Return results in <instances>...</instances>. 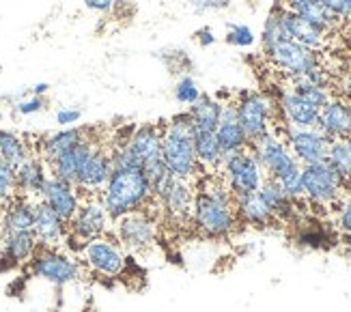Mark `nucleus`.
<instances>
[{
    "label": "nucleus",
    "instance_id": "4468645a",
    "mask_svg": "<svg viewBox=\"0 0 351 312\" xmlns=\"http://www.w3.org/2000/svg\"><path fill=\"white\" fill-rule=\"evenodd\" d=\"M41 198H43L41 202H45V205H48L65 224L71 222V217L82 205L78 192H75V185H71L63 179H56V177H50L45 181Z\"/></svg>",
    "mask_w": 351,
    "mask_h": 312
},
{
    "label": "nucleus",
    "instance_id": "c03bdc74",
    "mask_svg": "<svg viewBox=\"0 0 351 312\" xmlns=\"http://www.w3.org/2000/svg\"><path fill=\"white\" fill-rule=\"evenodd\" d=\"M28 95H30V88L22 86V88L13 91V93H5V95H0V99H3V101H9L11 106H15V104H18V101L26 99Z\"/></svg>",
    "mask_w": 351,
    "mask_h": 312
},
{
    "label": "nucleus",
    "instance_id": "aec40b11",
    "mask_svg": "<svg viewBox=\"0 0 351 312\" xmlns=\"http://www.w3.org/2000/svg\"><path fill=\"white\" fill-rule=\"evenodd\" d=\"M216 138L218 145L222 149V155H233L239 153L243 149H248V138L243 134L241 125L237 121V110L235 104H222V115H220V123L216 128Z\"/></svg>",
    "mask_w": 351,
    "mask_h": 312
},
{
    "label": "nucleus",
    "instance_id": "c9c22d12",
    "mask_svg": "<svg viewBox=\"0 0 351 312\" xmlns=\"http://www.w3.org/2000/svg\"><path fill=\"white\" fill-rule=\"evenodd\" d=\"M224 39L228 45H235V48H250L256 41V35L248 24H228Z\"/></svg>",
    "mask_w": 351,
    "mask_h": 312
},
{
    "label": "nucleus",
    "instance_id": "9b49d317",
    "mask_svg": "<svg viewBox=\"0 0 351 312\" xmlns=\"http://www.w3.org/2000/svg\"><path fill=\"white\" fill-rule=\"evenodd\" d=\"M117 239L134 254L149 252L158 239L156 222L141 211L130 213L125 217H121V220H117Z\"/></svg>",
    "mask_w": 351,
    "mask_h": 312
},
{
    "label": "nucleus",
    "instance_id": "3c124183",
    "mask_svg": "<svg viewBox=\"0 0 351 312\" xmlns=\"http://www.w3.org/2000/svg\"><path fill=\"white\" fill-rule=\"evenodd\" d=\"M0 222H3V207H0Z\"/></svg>",
    "mask_w": 351,
    "mask_h": 312
},
{
    "label": "nucleus",
    "instance_id": "09e8293b",
    "mask_svg": "<svg viewBox=\"0 0 351 312\" xmlns=\"http://www.w3.org/2000/svg\"><path fill=\"white\" fill-rule=\"evenodd\" d=\"M345 187H347V190L351 192V175H349V177L345 179Z\"/></svg>",
    "mask_w": 351,
    "mask_h": 312
},
{
    "label": "nucleus",
    "instance_id": "f03ea898",
    "mask_svg": "<svg viewBox=\"0 0 351 312\" xmlns=\"http://www.w3.org/2000/svg\"><path fill=\"white\" fill-rule=\"evenodd\" d=\"M151 198V183L143 168H112L99 202L110 220H121L130 213H138Z\"/></svg>",
    "mask_w": 351,
    "mask_h": 312
},
{
    "label": "nucleus",
    "instance_id": "58836bf2",
    "mask_svg": "<svg viewBox=\"0 0 351 312\" xmlns=\"http://www.w3.org/2000/svg\"><path fill=\"white\" fill-rule=\"evenodd\" d=\"M43 108H45V97L28 95L26 99H22L13 106V112L20 115V117H33V115H39Z\"/></svg>",
    "mask_w": 351,
    "mask_h": 312
},
{
    "label": "nucleus",
    "instance_id": "e433bc0d",
    "mask_svg": "<svg viewBox=\"0 0 351 312\" xmlns=\"http://www.w3.org/2000/svg\"><path fill=\"white\" fill-rule=\"evenodd\" d=\"M330 241V237L326 235V230L324 228H319V226H304L300 230V235H298V243L302 248H313V250H319V248H326Z\"/></svg>",
    "mask_w": 351,
    "mask_h": 312
},
{
    "label": "nucleus",
    "instance_id": "473e14b6",
    "mask_svg": "<svg viewBox=\"0 0 351 312\" xmlns=\"http://www.w3.org/2000/svg\"><path fill=\"white\" fill-rule=\"evenodd\" d=\"M326 162L345 181L351 175V140H332Z\"/></svg>",
    "mask_w": 351,
    "mask_h": 312
},
{
    "label": "nucleus",
    "instance_id": "f8f14e48",
    "mask_svg": "<svg viewBox=\"0 0 351 312\" xmlns=\"http://www.w3.org/2000/svg\"><path fill=\"white\" fill-rule=\"evenodd\" d=\"M332 140L326 138L317 128L300 130V128H287V147L293 153L300 166H308L317 162H326L328 147Z\"/></svg>",
    "mask_w": 351,
    "mask_h": 312
},
{
    "label": "nucleus",
    "instance_id": "39448f33",
    "mask_svg": "<svg viewBox=\"0 0 351 312\" xmlns=\"http://www.w3.org/2000/svg\"><path fill=\"white\" fill-rule=\"evenodd\" d=\"M222 170H224L226 187L231 190L233 196L254 194L265 181V173L261 164H258L256 155L248 149L226 155L222 160Z\"/></svg>",
    "mask_w": 351,
    "mask_h": 312
},
{
    "label": "nucleus",
    "instance_id": "72a5a7b5",
    "mask_svg": "<svg viewBox=\"0 0 351 312\" xmlns=\"http://www.w3.org/2000/svg\"><path fill=\"white\" fill-rule=\"evenodd\" d=\"M291 91L295 93V95H300L304 101H308L311 106H315L317 110H322V108L328 106V101H330L328 88L311 82L308 77H293V88Z\"/></svg>",
    "mask_w": 351,
    "mask_h": 312
},
{
    "label": "nucleus",
    "instance_id": "b1692460",
    "mask_svg": "<svg viewBox=\"0 0 351 312\" xmlns=\"http://www.w3.org/2000/svg\"><path fill=\"white\" fill-rule=\"evenodd\" d=\"M35 226V205L26 196L13 198L7 202L3 209V222H0V230L3 235L7 232H28Z\"/></svg>",
    "mask_w": 351,
    "mask_h": 312
},
{
    "label": "nucleus",
    "instance_id": "7c9ffc66",
    "mask_svg": "<svg viewBox=\"0 0 351 312\" xmlns=\"http://www.w3.org/2000/svg\"><path fill=\"white\" fill-rule=\"evenodd\" d=\"M194 153L198 166H207V168L222 166L224 155L218 145L216 132H194Z\"/></svg>",
    "mask_w": 351,
    "mask_h": 312
},
{
    "label": "nucleus",
    "instance_id": "1a4fd4ad",
    "mask_svg": "<svg viewBox=\"0 0 351 312\" xmlns=\"http://www.w3.org/2000/svg\"><path fill=\"white\" fill-rule=\"evenodd\" d=\"M252 153L256 155V160H258V164H261L267 179H274V181H278L285 175L302 168L298 164V160L293 158V153L289 151L285 140L274 136L271 132L265 138L258 140V143L252 145Z\"/></svg>",
    "mask_w": 351,
    "mask_h": 312
},
{
    "label": "nucleus",
    "instance_id": "5701e85b",
    "mask_svg": "<svg viewBox=\"0 0 351 312\" xmlns=\"http://www.w3.org/2000/svg\"><path fill=\"white\" fill-rule=\"evenodd\" d=\"M280 110L285 115V121L289 123V128H300V130H311L317 128L319 121V110L308 101H304L300 95H295L293 91L282 93L280 97Z\"/></svg>",
    "mask_w": 351,
    "mask_h": 312
},
{
    "label": "nucleus",
    "instance_id": "a18cd8bd",
    "mask_svg": "<svg viewBox=\"0 0 351 312\" xmlns=\"http://www.w3.org/2000/svg\"><path fill=\"white\" fill-rule=\"evenodd\" d=\"M50 91V84L48 82H37L35 86H30V95H37V97H45Z\"/></svg>",
    "mask_w": 351,
    "mask_h": 312
},
{
    "label": "nucleus",
    "instance_id": "393cba45",
    "mask_svg": "<svg viewBox=\"0 0 351 312\" xmlns=\"http://www.w3.org/2000/svg\"><path fill=\"white\" fill-rule=\"evenodd\" d=\"M48 173H45V164L39 158H30L15 168V192L22 196H41L45 181H48Z\"/></svg>",
    "mask_w": 351,
    "mask_h": 312
},
{
    "label": "nucleus",
    "instance_id": "4c0bfd02",
    "mask_svg": "<svg viewBox=\"0 0 351 312\" xmlns=\"http://www.w3.org/2000/svg\"><path fill=\"white\" fill-rule=\"evenodd\" d=\"M15 192V170L0 158V207L11 200V194Z\"/></svg>",
    "mask_w": 351,
    "mask_h": 312
},
{
    "label": "nucleus",
    "instance_id": "603ef678",
    "mask_svg": "<svg viewBox=\"0 0 351 312\" xmlns=\"http://www.w3.org/2000/svg\"><path fill=\"white\" fill-rule=\"evenodd\" d=\"M30 312H39V310H30Z\"/></svg>",
    "mask_w": 351,
    "mask_h": 312
},
{
    "label": "nucleus",
    "instance_id": "f3484780",
    "mask_svg": "<svg viewBox=\"0 0 351 312\" xmlns=\"http://www.w3.org/2000/svg\"><path fill=\"white\" fill-rule=\"evenodd\" d=\"M125 147L134 153V158L141 162L143 168L162 160V128L149 123L134 130Z\"/></svg>",
    "mask_w": 351,
    "mask_h": 312
},
{
    "label": "nucleus",
    "instance_id": "6e6552de",
    "mask_svg": "<svg viewBox=\"0 0 351 312\" xmlns=\"http://www.w3.org/2000/svg\"><path fill=\"white\" fill-rule=\"evenodd\" d=\"M267 58L276 65L280 71H285L291 77H306L311 71L317 69V54L311 48H304L293 39H280L271 45V48L263 50Z\"/></svg>",
    "mask_w": 351,
    "mask_h": 312
},
{
    "label": "nucleus",
    "instance_id": "49530a36",
    "mask_svg": "<svg viewBox=\"0 0 351 312\" xmlns=\"http://www.w3.org/2000/svg\"><path fill=\"white\" fill-rule=\"evenodd\" d=\"M207 3H209L211 11H220V9H226L233 0H207Z\"/></svg>",
    "mask_w": 351,
    "mask_h": 312
},
{
    "label": "nucleus",
    "instance_id": "c756f323",
    "mask_svg": "<svg viewBox=\"0 0 351 312\" xmlns=\"http://www.w3.org/2000/svg\"><path fill=\"white\" fill-rule=\"evenodd\" d=\"M258 196H261V200L265 202V207L271 211L274 217H291L293 215V198H289L282 187L274 181V179H265L263 185L258 187Z\"/></svg>",
    "mask_w": 351,
    "mask_h": 312
},
{
    "label": "nucleus",
    "instance_id": "2eb2a0df",
    "mask_svg": "<svg viewBox=\"0 0 351 312\" xmlns=\"http://www.w3.org/2000/svg\"><path fill=\"white\" fill-rule=\"evenodd\" d=\"M95 149H97V145H95L93 138L80 140V143L75 145L73 149H69L67 153L60 155V158H56L54 162H50L52 177L63 179V181L75 185V183H78V177L82 173L84 164L88 162V158L93 155Z\"/></svg>",
    "mask_w": 351,
    "mask_h": 312
},
{
    "label": "nucleus",
    "instance_id": "20e7f679",
    "mask_svg": "<svg viewBox=\"0 0 351 312\" xmlns=\"http://www.w3.org/2000/svg\"><path fill=\"white\" fill-rule=\"evenodd\" d=\"M28 272L33 278L63 289L80 278V265L69 254L58 252L56 248H37L33 259L28 261Z\"/></svg>",
    "mask_w": 351,
    "mask_h": 312
},
{
    "label": "nucleus",
    "instance_id": "c85d7f7f",
    "mask_svg": "<svg viewBox=\"0 0 351 312\" xmlns=\"http://www.w3.org/2000/svg\"><path fill=\"white\" fill-rule=\"evenodd\" d=\"M192 202H194V194H192L190 183L183 179H175L169 194L164 196L162 205L173 217L183 220V217H188L192 213Z\"/></svg>",
    "mask_w": 351,
    "mask_h": 312
},
{
    "label": "nucleus",
    "instance_id": "a19ab883",
    "mask_svg": "<svg viewBox=\"0 0 351 312\" xmlns=\"http://www.w3.org/2000/svg\"><path fill=\"white\" fill-rule=\"evenodd\" d=\"M339 228L343 232H349L351 235V198L345 200L341 205V211H339Z\"/></svg>",
    "mask_w": 351,
    "mask_h": 312
},
{
    "label": "nucleus",
    "instance_id": "864d4df0",
    "mask_svg": "<svg viewBox=\"0 0 351 312\" xmlns=\"http://www.w3.org/2000/svg\"><path fill=\"white\" fill-rule=\"evenodd\" d=\"M349 108H351V106H349Z\"/></svg>",
    "mask_w": 351,
    "mask_h": 312
},
{
    "label": "nucleus",
    "instance_id": "f704fd0d",
    "mask_svg": "<svg viewBox=\"0 0 351 312\" xmlns=\"http://www.w3.org/2000/svg\"><path fill=\"white\" fill-rule=\"evenodd\" d=\"M173 97H175V101L179 106H188L190 108L192 104L198 101V97H201V88H198V84H196V80L192 75L183 73V75H179V80H177V84L173 88Z\"/></svg>",
    "mask_w": 351,
    "mask_h": 312
},
{
    "label": "nucleus",
    "instance_id": "79ce46f5",
    "mask_svg": "<svg viewBox=\"0 0 351 312\" xmlns=\"http://www.w3.org/2000/svg\"><path fill=\"white\" fill-rule=\"evenodd\" d=\"M194 37H196V41H198V45H201V48H211V45L218 41V37L213 35V30L209 26H203L201 30H196Z\"/></svg>",
    "mask_w": 351,
    "mask_h": 312
},
{
    "label": "nucleus",
    "instance_id": "4be33fe9",
    "mask_svg": "<svg viewBox=\"0 0 351 312\" xmlns=\"http://www.w3.org/2000/svg\"><path fill=\"white\" fill-rule=\"evenodd\" d=\"M37 248L39 243L33 230L7 232V235H3V254H0V263H5V269L18 267V265L33 259Z\"/></svg>",
    "mask_w": 351,
    "mask_h": 312
},
{
    "label": "nucleus",
    "instance_id": "de8ad7c7",
    "mask_svg": "<svg viewBox=\"0 0 351 312\" xmlns=\"http://www.w3.org/2000/svg\"><path fill=\"white\" fill-rule=\"evenodd\" d=\"M345 18H351V0H345Z\"/></svg>",
    "mask_w": 351,
    "mask_h": 312
},
{
    "label": "nucleus",
    "instance_id": "f257e3e1",
    "mask_svg": "<svg viewBox=\"0 0 351 312\" xmlns=\"http://www.w3.org/2000/svg\"><path fill=\"white\" fill-rule=\"evenodd\" d=\"M194 226L209 239H224L235 230L237 217L233 211V194L220 181H207L203 190L194 194L192 202Z\"/></svg>",
    "mask_w": 351,
    "mask_h": 312
},
{
    "label": "nucleus",
    "instance_id": "a878e982",
    "mask_svg": "<svg viewBox=\"0 0 351 312\" xmlns=\"http://www.w3.org/2000/svg\"><path fill=\"white\" fill-rule=\"evenodd\" d=\"M90 130L88 128H60L58 132L50 134V136H45L41 140V158L45 162H54L56 158H60L63 153H67L69 149H73L75 145L80 143V140L88 138Z\"/></svg>",
    "mask_w": 351,
    "mask_h": 312
},
{
    "label": "nucleus",
    "instance_id": "9d476101",
    "mask_svg": "<svg viewBox=\"0 0 351 312\" xmlns=\"http://www.w3.org/2000/svg\"><path fill=\"white\" fill-rule=\"evenodd\" d=\"M82 259L90 269L106 278H117L125 269V254L121 245L108 237H95L82 245Z\"/></svg>",
    "mask_w": 351,
    "mask_h": 312
},
{
    "label": "nucleus",
    "instance_id": "ddd939ff",
    "mask_svg": "<svg viewBox=\"0 0 351 312\" xmlns=\"http://www.w3.org/2000/svg\"><path fill=\"white\" fill-rule=\"evenodd\" d=\"M108 222H110V217H108V213H106L101 202H97V200L82 202L80 209L75 211V215L69 222L71 239L80 241L84 245L90 239L104 237L106 230H108Z\"/></svg>",
    "mask_w": 351,
    "mask_h": 312
},
{
    "label": "nucleus",
    "instance_id": "dca6fc26",
    "mask_svg": "<svg viewBox=\"0 0 351 312\" xmlns=\"http://www.w3.org/2000/svg\"><path fill=\"white\" fill-rule=\"evenodd\" d=\"M276 7H278L280 24H282V28H285V33H287L289 39H293L300 45H304V48H311V50L322 48V45L326 43V30H322V28L315 26L308 20H304L302 15L289 11L282 5H276Z\"/></svg>",
    "mask_w": 351,
    "mask_h": 312
},
{
    "label": "nucleus",
    "instance_id": "bb28decb",
    "mask_svg": "<svg viewBox=\"0 0 351 312\" xmlns=\"http://www.w3.org/2000/svg\"><path fill=\"white\" fill-rule=\"evenodd\" d=\"M188 115L192 119L194 132H216L220 123V115H222V101L201 93L198 101L190 106Z\"/></svg>",
    "mask_w": 351,
    "mask_h": 312
},
{
    "label": "nucleus",
    "instance_id": "8fccbe9b",
    "mask_svg": "<svg viewBox=\"0 0 351 312\" xmlns=\"http://www.w3.org/2000/svg\"><path fill=\"white\" fill-rule=\"evenodd\" d=\"M347 95H349V99H351V84L347 86Z\"/></svg>",
    "mask_w": 351,
    "mask_h": 312
},
{
    "label": "nucleus",
    "instance_id": "a211bd4d",
    "mask_svg": "<svg viewBox=\"0 0 351 312\" xmlns=\"http://www.w3.org/2000/svg\"><path fill=\"white\" fill-rule=\"evenodd\" d=\"M317 130L330 140H351V108L345 101L330 99L319 110Z\"/></svg>",
    "mask_w": 351,
    "mask_h": 312
},
{
    "label": "nucleus",
    "instance_id": "2f4dec72",
    "mask_svg": "<svg viewBox=\"0 0 351 312\" xmlns=\"http://www.w3.org/2000/svg\"><path fill=\"white\" fill-rule=\"evenodd\" d=\"M0 158L15 170L30 158V151L18 134H13L9 130H0Z\"/></svg>",
    "mask_w": 351,
    "mask_h": 312
},
{
    "label": "nucleus",
    "instance_id": "423d86ee",
    "mask_svg": "<svg viewBox=\"0 0 351 312\" xmlns=\"http://www.w3.org/2000/svg\"><path fill=\"white\" fill-rule=\"evenodd\" d=\"M235 110H237V121L243 134H246L250 147L269 134L274 108L267 97L258 95V93H239Z\"/></svg>",
    "mask_w": 351,
    "mask_h": 312
},
{
    "label": "nucleus",
    "instance_id": "0eeeda50",
    "mask_svg": "<svg viewBox=\"0 0 351 312\" xmlns=\"http://www.w3.org/2000/svg\"><path fill=\"white\" fill-rule=\"evenodd\" d=\"M302 187L313 205H332L341 198L345 181L328 166V162H317L302 166Z\"/></svg>",
    "mask_w": 351,
    "mask_h": 312
},
{
    "label": "nucleus",
    "instance_id": "412c9836",
    "mask_svg": "<svg viewBox=\"0 0 351 312\" xmlns=\"http://www.w3.org/2000/svg\"><path fill=\"white\" fill-rule=\"evenodd\" d=\"M65 230H67V224L60 220V217L48 205H45V202L35 205L33 232L37 237L39 248H56V245H60V241L65 239Z\"/></svg>",
    "mask_w": 351,
    "mask_h": 312
},
{
    "label": "nucleus",
    "instance_id": "ea45409f",
    "mask_svg": "<svg viewBox=\"0 0 351 312\" xmlns=\"http://www.w3.org/2000/svg\"><path fill=\"white\" fill-rule=\"evenodd\" d=\"M82 119V110L80 108H60L54 115V121L60 128H73L75 123Z\"/></svg>",
    "mask_w": 351,
    "mask_h": 312
},
{
    "label": "nucleus",
    "instance_id": "37998d69",
    "mask_svg": "<svg viewBox=\"0 0 351 312\" xmlns=\"http://www.w3.org/2000/svg\"><path fill=\"white\" fill-rule=\"evenodd\" d=\"M82 3L88 11H95V13H108L114 7V0H82Z\"/></svg>",
    "mask_w": 351,
    "mask_h": 312
},
{
    "label": "nucleus",
    "instance_id": "7ed1b4c3",
    "mask_svg": "<svg viewBox=\"0 0 351 312\" xmlns=\"http://www.w3.org/2000/svg\"><path fill=\"white\" fill-rule=\"evenodd\" d=\"M162 160L175 179L188 181L198 173L194 130L188 112L175 115L162 130Z\"/></svg>",
    "mask_w": 351,
    "mask_h": 312
},
{
    "label": "nucleus",
    "instance_id": "6ab92c4d",
    "mask_svg": "<svg viewBox=\"0 0 351 312\" xmlns=\"http://www.w3.org/2000/svg\"><path fill=\"white\" fill-rule=\"evenodd\" d=\"M112 175V158H110V151H106L101 147H97L93 151V155L88 158V162L84 164L82 173L78 177V183L75 187H80L82 192L86 194H95L101 192L106 183H108Z\"/></svg>",
    "mask_w": 351,
    "mask_h": 312
},
{
    "label": "nucleus",
    "instance_id": "cd10ccee",
    "mask_svg": "<svg viewBox=\"0 0 351 312\" xmlns=\"http://www.w3.org/2000/svg\"><path fill=\"white\" fill-rule=\"evenodd\" d=\"M233 205L237 209V215L246 224L263 228V226H267L274 220L271 211L265 207V202L261 200L258 192H254V194H243V196H233Z\"/></svg>",
    "mask_w": 351,
    "mask_h": 312
}]
</instances>
